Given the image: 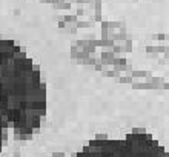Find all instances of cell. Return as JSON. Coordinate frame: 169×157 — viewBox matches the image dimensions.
<instances>
[{
	"mask_svg": "<svg viewBox=\"0 0 169 157\" xmlns=\"http://www.w3.org/2000/svg\"><path fill=\"white\" fill-rule=\"evenodd\" d=\"M48 111L39 66L17 42L0 39V151L8 139L29 137Z\"/></svg>",
	"mask_w": 169,
	"mask_h": 157,
	"instance_id": "obj_1",
	"label": "cell"
},
{
	"mask_svg": "<svg viewBox=\"0 0 169 157\" xmlns=\"http://www.w3.org/2000/svg\"><path fill=\"white\" fill-rule=\"evenodd\" d=\"M74 157H169V154L151 133L132 131L123 139L91 140Z\"/></svg>",
	"mask_w": 169,
	"mask_h": 157,
	"instance_id": "obj_2",
	"label": "cell"
}]
</instances>
